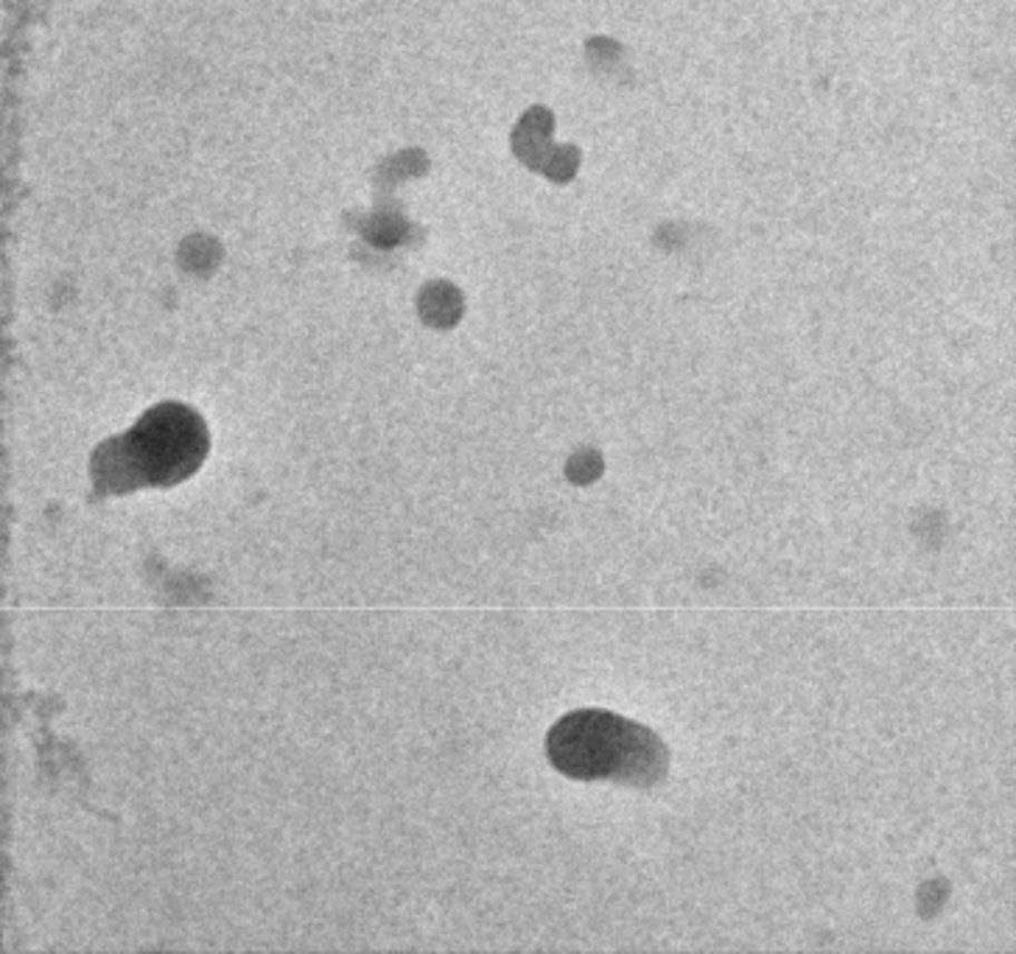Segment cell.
I'll list each match as a JSON object with an SVG mask.
<instances>
[{"label": "cell", "mask_w": 1016, "mask_h": 954, "mask_svg": "<svg viewBox=\"0 0 1016 954\" xmlns=\"http://www.w3.org/2000/svg\"><path fill=\"white\" fill-rule=\"evenodd\" d=\"M205 454V432L199 420L179 406L152 412L124 445L129 471L152 484L185 476Z\"/></svg>", "instance_id": "7a4b0ae2"}, {"label": "cell", "mask_w": 1016, "mask_h": 954, "mask_svg": "<svg viewBox=\"0 0 1016 954\" xmlns=\"http://www.w3.org/2000/svg\"><path fill=\"white\" fill-rule=\"evenodd\" d=\"M549 759L563 776L649 787L666 773V748L644 725L619 714L575 711L551 728Z\"/></svg>", "instance_id": "6da1fadb"}]
</instances>
